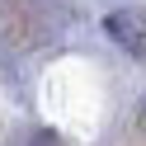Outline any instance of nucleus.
Returning a JSON list of instances; mask_svg holds the SVG:
<instances>
[{"instance_id":"obj_1","label":"nucleus","mask_w":146,"mask_h":146,"mask_svg":"<svg viewBox=\"0 0 146 146\" xmlns=\"http://www.w3.org/2000/svg\"><path fill=\"white\" fill-rule=\"evenodd\" d=\"M104 29H108V38H113L118 47L146 57V10H118V14L104 19Z\"/></svg>"},{"instance_id":"obj_2","label":"nucleus","mask_w":146,"mask_h":146,"mask_svg":"<svg viewBox=\"0 0 146 146\" xmlns=\"http://www.w3.org/2000/svg\"><path fill=\"white\" fill-rule=\"evenodd\" d=\"M24 146H61V141H57V137H52V132H38V137H29V141H24Z\"/></svg>"}]
</instances>
